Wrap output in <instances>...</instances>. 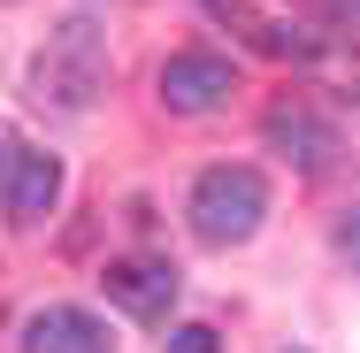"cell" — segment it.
<instances>
[{"instance_id": "cell-1", "label": "cell", "mask_w": 360, "mask_h": 353, "mask_svg": "<svg viewBox=\"0 0 360 353\" xmlns=\"http://www.w3.org/2000/svg\"><path fill=\"white\" fill-rule=\"evenodd\" d=\"M31 85H39L46 108L84 116V108L108 92V39H100V23H92V16H70V23L46 39V54L31 62Z\"/></svg>"}, {"instance_id": "cell-2", "label": "cell", "mask_w": 360, "mask_h": 353, "mask_svg": "<svg viewBox=\"0 0 360 353\" xmlns=\"http://www.w3.org/2000/svg\"><path fill=\"white\" fill-rule=\"evenodd\" d=\"M184 215H192L200 246H245L261 230V215H269V177L245 169V161H215V169H200Z\"/></svg>"}, {"instance_id": "cell-3", "label": "cell", "mask_w": 360, "mask_h": 353, "mask_svg": "<svg viewBox=\"0 0 360 353\" xmlns=\"http://www.w3.org/2000/svg\"><path fill=\"white\" fill-rule=\"evenodd\" d=\"M230 92H238V62L230 54L184 47V54L161 62V108L169 116H215V108H230Z\"/></svg>"}, {"instance_id": "cell-4", "label": "cell", "mask_w": 360, "mask_h": 353, "mask_svg": "<svg viewBox=\"0 0 360 353\" xmlns=\"http://www.w3.org/2000/svg\"><path fill=\"white\" fill-rule=\"evenodd\" d=\"M54 200H62V161L54 154H31V146H15V161H8V177H0V208H8V223H46L54 215Z\"/></svg>"}, {"instance_id": "cell-5", "label": "cell", "mask_w": 360, "mask_h": 353, "mask_svg": "<svg viewBox=\"0 0 360 353\" xmlns=\"http://www.w3.org/2000/svg\"><path fill=\"white\" fill-rule=\"evenodd\" d=\"M100 284H108V299H115L123 315H139V323L169 315V299H176V269L153 261V254H123V261H108Z\"/></svg>"}, {"instance_id": "cell-6", "label": "cell", "mask_w": 360, "mask_h": 353, "mask_svg": "<svg viewBox=\"0 0 360 353\" xmlns=\"http://www.w3.org/2000/svg\"><path fill=\"white\" fill-rule=\"evenodd\" d=\"M269 146H284L307 177H322V169L338 161V131H330L307 100H276V108H269Z\"/></svg>"}, {"instance_id": "cell-7", "label": "cell", "mask_w": 360, "mask_h": 353, "mask_svg": "<svg viewBox=\"0 0 360 353\" xmlns=\"http://www.w3.org/2000/svg\"><path fill=\"white\" fill-rule=\"evenodd\" d=\"M23 353H108V323L84 307H39L23 323Z\"/></svg>"}, {"instance_id": "cell-8", "label": "cell", "mask_w": 360, "mask_h": 353, "mask_svg": "<svg viewBox=\"0 0 360 353\" xmlns=\"http://www.w3.org/2000/svg\"><path fill=\"white\" fill-rule=\"evenodd\" d=\"M207 8H215V16H238V0H207ZM245 31H253L261 54H307V39H291V31H276V23H245Z\"/></svg>"}, {"instance_id": "cell-9", "label": "cell", "mask_w": 360, "mask_h": 353, "mask_svg": "<svg viewBox=\"0 0 360 353\" xmlns=\"http://www.w3.org/2000/svg\"><path fill=\"white\" fill-rule=\"evenodd\" d=\"M161 346H169V353H222V338L207 330V323H176V330H169Z\"/></svg>"}, {"instance_id": "cell-10", "label": "cell", "mask_w": 360, "mask_h": 353, "mask_svg": "<svg viewBox=\"0 0 360 353\" xmlns=\"http://www.w3.org/2000/svg\"><path fill=\"white\" fill-rule=\"evenodd\" d=\"M338 254H345V261H353V269H360V208L345 215V223H338Z\"/></svg>"}, {"instance_id": "cell-11", "label": "cell", "mask_w": 360, "mask_h": 353, "mask_svg": "<svg viewBox=\"0 0 360 353\" xmlns=\"http://www.w3.org/2000/svg\"><path fill=\"white\" fill-rule=\"evenodd\" d=\"M322 16L330 23H360V0H322Z\"/></svg>"}, {"instance_id": "cell-12", "label": "cell", "mask_w": 360, "mask_h": 353, "mask_svg": "<svg viewBox=\"0 0 360 353\" xmlns=\"http://www.w3.org/2000/svg\"><path fill=\"white\" fill-rule=\"evenodd\" d=\"M8 161H15V139H8V131H0V177H8Z\"/></svg>"}]
</instances>
